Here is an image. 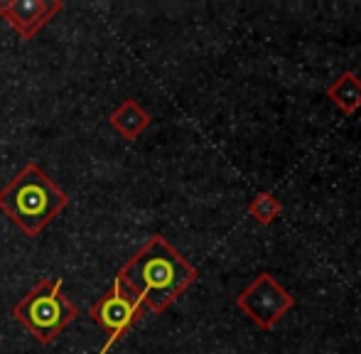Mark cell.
<instances>
[{
	"mask_svg": "<svg viewBox=\"0 0 361 354\" xmlns=\"http://www.w3.org/2000/svg\"><path fill=\"white\" fill-rule=\"evenodd\" d=\"M197 278L200 271L162 234H152L116 273L123 291L152 315H160L180 300Z\"/></svg>",
	"mask_w": 361,
	"mask_h": 354,
	"instance_id": "6da1fadb",
	"label": "cell"
},
{
	"mask_svg": "<svg viewBox=\"0 0 361 354\" xmlns=\"http://www.w3.org/2000/svg\"><path fill=\"white\" fill-rule=\"evenodd\" d=\"M67 207L69 195L32 160L0 187V212L30 239L42 234Z\"/></svg>",
	"mask_w": 361,
	"mask_h": 354,
	"instance_id": "7a4b0ae2",
	"label": "cell"
},
{
	"mask_svg": "<svg viewBox=\"0 0 361 354\" xmlns=\"http://www.w3.org/2000/svg\"><path fill=\"white\" fill-rule=\"evenodd\" d=\"M62 288V276L39 278L13 305L15 322H20L39 345H52L79 315V307L64 295Z\"/></svg>",
	"mask_w": 361,
	"mask_h": 354,
	"instance_id": "3957f363",
	"label": "cell"
},
{
	"mask_svg": "<svg viewBox=\"0 0 361 354\" xmlns=\"http://www.w3.org/2000/svg\"><path fill=\"white\" fill-rule=\"evenodd\" d=\"M236 307L261 330H273L295 307V295L273 273H258L236 295Z\"/></svg>",
	"mask_w": 361,
	"mask_h": 354,
	"instance_id": "277c9868",
	"label": "cell"
},
{
	"mask_svg": "<svg viewBox=\"0 0 361 354\" xmlns=\"http://www.w3.org/2000/svg\"><path fill=\"white\" fill-rule=\"evenodd\" d=\"M143 312H145L143 305L135 303L133 298L123 291V286L114 278V286L89 307L91 320L109 332V340H106V345L99 350V354H109L111 347L143 317Z\"/></svg>",
	"mask_w": 361,
	"mask_h": 354,
	"instance_id": "5b68a950",
	"label": "cell"
},
{
	"mask_svg": "<svg viewBox=\"0 0 361 354\" xmlns=\"http://www.w3.org/2000/svg\"><path fill=\"white\" fill-rule=\"evenodd\" d=\"M62 10V0H0V18L23 39H35V35Z\"/></svg>",
	"mask_w": 361,
	"mask_h": 354,
	"instance_id": "8992f818",
	"label": "cell"
},
{
	"mask_svg": "<svg viewBox=\"0 0 361 354\" xmlns=\"http://www.w3.org/2000/svg\"><path fill=\"white\" fill-rule=\"evenodd\" d=\"M150 121H152L150 114H147L138 101H135V99H123L118 109L111 114L109 123H111V128L121 135V138L135 140V138H140V133H143L147 126H150Z\"/></svg>",
	"mask_w": 361,
	"mask_h": 354,
	"instance_id": "52a82bcc",
	"label": "cell"
},
{
	"mask_svg": "<svg viewBox=\"0 0 361 354\" xmlns=\"http://www.w3.org/2000/svg\"><path fill=\"white\" fill-rule=\"evenodd\" d=\"M327 99L342 111L344 116H354L361 109V79L354 72H342L327 87Z\"/></svg>",
	"mask_w": 361,
	"mask_h": 354,
	"instance_id": "ba28073f",
	"label": "cell"
},
{
	"mask_svg": "<svg viewBox=\"0 0 361 354\" xmlns=\"http://www.w3.org/2000/svg\"><path fill=\"white\" fill-rule=\"evenodd\" d=\"M248 214L258 221L261 226H268L283 214V205L278 202V197H273L271 192H258L248 205Z\"/></svg>",
	"mask_w": 361,
	"mask_h": 354,
	"instance_id": "9c48e42d",
	"label": "cell"
}]
</instances>
